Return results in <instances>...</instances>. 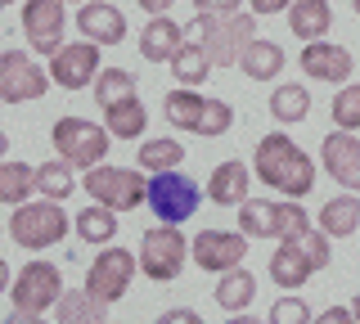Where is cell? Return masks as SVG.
<instances>
[{"label": "cell", "instance_id": "6da1fadb", "mask_svg": "<svg viewBox=\"0 0 360 324\" xmlns=\"http://www.w3.org/2000/svg\"><path fill=\"white\" fill-rule=\"evenodd\" d=\"M252 167H257V181L270 185L275 194H284V198H307L315 189L311 153L302 149V144H292L284 131L262 136V144H257V153H252Z\"/></svg>", "mask_w": 360, "mask_h": 324}, {"label": "cell", "instance_id": "7a4b0ae2", "mask_svg": "<svg viewBox=\"0 0 360 324\" xmlns=\"http://www.w3.org/2000/svg\"><path fill=\"white\" fill-rule=\"evenodd\" d=\"M185 41H198L217 68H239L243 50L257 41L252 14H198L185 23Z\"/></svg>", "mask_w": 360, "mask_h": 324}, {"label": "cell", "instance_id": "3957f363", "mask_svg": "<svg viewBox=\"0 0 360 324\" xmlns=\"http://www.w3.org/2000/svg\"><path fill=\"white\" fill-rule=\"evenodd\" d=\"M59 297H63L59 266L27 261L14 275V284H9V302H14V316H9V324H22V320L41 316V311H54V302H59Z\"/></svg>", "mask_w": 360, "mask_h": 324}, {"label": "cell", "instance_id": "277c9868", "mask_svg": "<svg viewBox=\"0 0 360 324\" xmlns=\"http://www.w3.org/2000/svg\"><path fill=\"white\" fill-rule=\"evenodd\" d=\"M68 234V212L59 207V198H41V203H18L9 216V239L27 252L54 248Z\"/></svg>", "mask_w": 360, "mask_h": 324}, {"label": "cell", "instance_id": "5b68a950", "mask_svg": "<svg viewBox=\"0 0 360 324\" xmlns=\"http://www.w3.org/2000/svg\"><path fill=\"white\" fill-rule=\"evenodd\" d=\"M239 230L252 239H297L302 230H311V216L297 198H288V203L248 198V203H239Z\"/></svg>", "mask_w": 360, "mask_h": 324}, {"label": "cell", "instance_id": "8992f818", "mask_svg": "<svg viewBox=\"0 0 360 324\" xmlns=\"http://www.w3.org/2000/svg\"><path fill=\"white\" fill-rule=\"evenodd\" d=\"M82 189L95 203H104L112 212H131L140 203H149V185H144V167L135 171V167H108V162H95L86 171Z\"/></svg>", "mask_w": 360, "mask_h": 324}, {"label": "cell", "instance_id": "52a82bcc", "mask_svg": "<svg viewBox=\"0 0 360 324\" xmlns=\"http://www.w3.org/2000/svg\"><path fill=\"white\" fill-rule=\"evenodd\" d=\"M135 266H140V257H135V252L117 248V243H104V252H99L95 261H90V271H86L90 297L104 302V306L122 302V297H127V288H131V279H135Z\"/></svg>", "mask_w": 360, "mask_h": 324}, {"label": "cell", "instance_id": "ba28073f", "mask_svg": "<svg viewBox=\"0 0 360 324\" xmlns=\"http://www.w3.org/2000/svg\"><path fill=\"white\" fill-rule=\"evenodd\" d=\"M108 140H112V131L95 127L86 117H59L54 122V149H59V158H68L72 167H86V171L95 162H104Z\"/></svg>", "mask_w": 360, "mask_h": 324}, {"label": "cell", "instance_id": "9c48e42d", "mask_svg": "<svg viewBox=\"0 0 360 324\" xmlns=\"http://www.w3.org/2000/svg\"><path fill=\"white\" fill-rule=\"evenodd\" d=\"M198 185L189 181L185 171H153L149 181V212L158 221H167V226H180V221H189L198 212Z\"/></svg>", "mask_w": 360, "mask_h": 324}, {"label": "cell", "instance_id": "30bf717a", "mask_svg": "<svg viewBox=\"0 0 360 324\" xmlns=\"http://www.w3.org/2000/svg\"><path fill=\"white\" fill-rule=\"evenodd\" d=\"M194 248H185V234L176 226H158V230H144L140 239V271L153 279V284H167V279L180 275V266H185V257Z\"/></svg>", "mask_w": 360, "mask_h": 324}, {"label": "cell", "instance_id": "8fae6325", "mask_svg": "<svg viewBox=\"0 0 360 324\" xmlns=\"http://www.w3.org/2000/svg\"><path fill=\"white\" fill-rule=\"evenodd\" d=\"M54 77L37 68V59L22 50H5L0 54V99L5 104H27V99H41L50 91Z\"/></svg>", "mask_w": 360, "mask_h": 324}, {"label": "cell", "instance_id": "7c38bea8", "mask_svg": "<svg viewBox=\"0 0 360 324\" xmlns=\"http://www.w3.org/2000/svg\"><path fill=\"white\" fill-rule=\"evenodd\" d=\"M104 72L99 68V41H72V46H59L50 54V77L54 86H63V91H86V86H95V77Z\"/></svg>", "mask_w": 360, "mask_h": 324}, {"label": "cell", "instance_id": "4fadbf2b", "mask_svg": "<svg viewBox=\"0 0 360 324\" xmlns=\"http://www.w3.org/2000/svg\"><path fill=\"white\" fill-rule=\"evenodd\" d=\"M63 5L68 0H27L22 5V37L37 46V54H54L63 46V32H68Z\"/></svg>", "mask_w": 360, "mask_h": 324}, {"label": "cell", "instance_id": "5bb4252c", "mask_svg": "<svg viewBox=\"0 0 360 324\" xmlns=\"http://www.w3.org/2000/svg\"><path fill=\"white\" fill-rule=\"evenodd\" d=\"M248 257V234L243 230H202L194 239V261L198 271H234Z\"/></svg>", "mask_w": 360, "mask_h": 324}, {"label": "cell", "instance_id": "9a60e30c", "mask_svg": "<svg viewBox=\"0 0 360 324\" xmlns=\"http://www.w3.org/2000/svg\"><path fill=\"white\" fill-rule=\"evenodd\" d=\"M320 162L342 189H360V136L356 131H329L320 144Z\"/></svg>", "mask_w": 360, "mask_h": 324}, {"label": "cell", "instance_id": "2e32d148", "mask_svg": "<svg viewBox=\"0 0 360 324\" xmlns=\"http://www.w3.org/2000/svg\"><path fill=\"white\" fill-rule=\"evenodd\" d=\"M352 50L347 46H333V41H307V50H302V72L315 77V82H333V86H347L352 82Z\"/></svg>", "mask_w": 360, "mask_h": 324}, {"label": "cell", "instance_id": "e0dca14e", "mask_svg": "<svg viewBox=\"0 0 360 324\" xmlns=\"http://www.w3.org/2000/svg\"><path fill=\"white\" fill-rule=\"evenodd\" d=\"M77 32L90 41H99V46H122L127 41V18H122L117 5H108V0H86L82 14H77Z\"/></svg>", "mask_w": 360, "mask_h": 324}, {"label": "cell", "instance_id": "ac0fdd59", "mask_svg": "<svg viewBox=\"0 0 360 324\" xmlns=\"http://www.w3.org/2000/svg\"><path fill=\"white\" fill-rule=\"evenodd\" d=\"M320 271V266L311 261V252L302 248V239H279L275 257H270V279H275L284 293H292V288H302L307 279Z\"/></svg>", "mask_w": 360, "mask_h": 324}, {"label": "cell", "instance_id": "d6986e66", "mask_svg": "<svg viewBox=\"0 0 360 324\" xmlns=\"http://www.w3.org/2000/svg\"><path fill=\"white\" fill-rule=\"evenodd\" d=\"M180 46H185V27H180L176 18H167V14H153L149 23H144V32H140V54L149 63H172Z\"/></svg>", "mask_w": 360, "mask_h": 324}, {"label": "cell", "instance_id": "ffe728a7", "mask_svg": "<svg viewBox=\"0 0 360 324\" xmlns=\"http://www.w3.org/2000/svg\"><path fill=\"white\" fill-rule=\"evenodd\" d=\"M329 27H333L329 0H292L288 5V32L297 41H320L329 37Z\"/></svg>", "mask_w": 360, "mask_h": 324}, {"label": "cell", "instance_id": "44dd1931", "mask_svg": "<svg viewBox=\"0 0 360 324\" xmlns=\"http://www.w3.org/2000/svg\"><path fill=\"white\" fill-rule=\"evenodd\" d=\"M207 194H212V203H217V207L248 203V162H239V158L221 162L217 171H212V181H207Z\"/></svg>", "mask_w": 360, "mask_h": 324}, {"label": "cell", "instance_id": "7402d4cb", "mask_svg": "<svg viewBox=\"0 0 360 324\" xmlns=\"http://www.w3.org/2000/svg\"><path fill=\"white\" fill-rule=\"evenodd\" d=\"M239 72L248 77V82H275V77L284 72V50H279L275 41H262V37H257L252 46L243 50Z\"/></svg>", "mask_w": 360, "mask_h": 324}, {"label": "cell", "instance_id": "603a6c76", "mask_svg": "<svg viewBox=\"0 0 360 324\" xmlns=\"http://www.w3.org/2000/svg\"><path fill=\"white\" fill-rule=\"evenodd\" d=\"M311 113V91L297 82H284L270 91V117L279 122V127H297V122H307Z\"/></svg>", "mask_w": 360, "mask_h": 324}, {"label": "cell", "instance_id": "cb8c5ba5", "mask_svg": "<svg viewBox=\"0 0 360 324\" xmlns=\"http://www.w3.org/2000/svg\"><path fill=\"white\" fill-rule=\"evenodd\" d=\"M252 297H257V279H252V271H221V279H217V306L221 311H230V316H239L243 306H252Z\"/></svg>", "mask_w": 360, "mask_h": 324}, {"label": "cell", "instance_id": "d4e9b609", "mask_svg": "<svg viewBox=\"0 0 360 324\" xmlns=\"http://www.w3.org/2000/svg\"><path fill=\"white\" fill-rule=\"evenodd\" d=\"M104 127L112 131V140H140L144 127H149V108H144L140 95H135V99H127V104L104 108Z\"/></svg>", "mask_w": 360, "mask_h": 324}, {"label": "cell", "instance_id": "484cf974", "mask_svg": "<svg viewBox=\"0 0 360 324\" xmlns=\"http://www.w3.org/2000/svg\"><path fill=\"white\" fill-rule=\"evenodd\" d=\"M320 226L329 230L333 239H347V234L360 230V198H356V189H352V194L329 198V203L320 207Z\"/></svg>", "mask_w": 360, "mask_h": 324}, {"label": "cell", "instance_id": "4316f807", "mask_svg": "<svg viewBox=\"0 0 360 324\" xmlns=\"http://www.w3.org/2000/svg\"><path fill=\"white\" fill-rule=\"evenodd\" d=\"M167 68H172V77L180 86H202L207 82V72L217 68V63H212V54L198 46V41H185V46L176 50V59L167 63Z\"/></svg>", "mask_w": 360, "mask_h": 324}, {"label": "cell", "instance_id": "83f0119b", "mask_svg": "<svg viewBox=\"0 0 360 324\" xmlns=\"http://www.w3.org/2000/svg\"><path fill=\"white\" fill-rule=\"evenodd\" d=\"M202 108H207V99H202L194 86H180V82H176V91L167 95V122H172V127H180V131H194V136H198Z\"/></svg>", "mask_w": 360, "mask_h": 324}, {"label": "cell", "instance_id": "f1b7e54d", "mask_svg": "<svg viewBox=\"0 0 360 324\" xmlns=\"http://www.w3.org/2000/svg\"><path fill=\"white\" fill-rule=\"evenodd\" d=\"M37 194V167L27 162H0V203L18 207Z\"/></svg>", "mask_w": 360, "mask_h": 324}, {"label": "cell", "instance_id": "f546056e", "mask_svg": "<svg viewBox=\"0 0 360 324\" xmlns=\"http://www.w3.org/2000/svg\"><path fill=\"white\" fill-rule=\"evenodd\" d=\"M72 226H77V234H82L86 243H99V248H104V243H112V234H117V212L104 207V203H95V207L77 212Z\"/></svg>", "mask_w": 360, "mask_h": 324}, {"label": "cell", "instance_id": "4dcf8cb0", "mask_svg": "<svg viewBox=\"0 0 360 324\" xmlns=\"http://www.w3.org/2000/svg\"><path fill=\"white\" fill-rule=\"evenodd\" d=\"M54 320H59V324H99V320H104V302L90 297V288H86V293L72 288V293H63L59 302H54Z\"/></svg>", "mask_w": 360, "mask_h": 324}, {"label": "cell", "instance_id": "1f68e13d", "mask_svg": "<svg viewBox=\"0 0 360 324\" xmlns=\"http://www.w3.org/2000/svg\"><path fill=\"white\" fill-rule=\"evenodd\" d=\"M95 99H99V108L127 104V99H135V77L127 68H104L95 77Z\"/></svg>", "mask_w": 360, "mask_h": 324}, {"label": "cell", "instance_id": "d6a6232c", "mask_svg": "<svg viewBox=\"0 0 360 324\" xmlns=\"http://www.w3.org/2000/svg\"><path fill=\"white\" fill-rule=\"evenodd\" d=\"M72 189H77V181H72V162L68 158L37 167V194L41 198H72Z\"/></svg>", "mask_w": 360, "mask_h": 324}, {"label": "cell", "instance_id": "836d02e7", "mask_svg": "<svg viewBox=\"0 0 360 324\" xmlns=\"http://www.w3.org/2000/svg\"><path fill=\"white\" fill-rule=\"evenodd\" d=\"M144 167V171H172V167H180L185 162V144L180 140H144L140 144V158H135Z\"/></svg>", "mask_w": 360, "mask_h": 324}, {"label": "cell", "instance_id": "e575fe53", "mask_svg": "<svg viewBox=\"0 0 360 324\" xmlns=\"http://www.w3.org/2000/svg\"><path fill=\"white\" fill-rule=\"evenodd\" d=\"M333 127L342 131H360V82H347L333 95Z\"/></svg>", "mask_w": 360, "mask_h": 324}, {"label": "cell", "instance_id": "d590c367", "mask_svg": "<svg viewBox=\"0 0 360 324\" xmlns=\"http://www.w3.org/2000/svg\"><path fill=\"white\" fill-rule=\"evenodd\" d=\"M230 127H234V108L225 104V99H207L202 122H198V136H225Z\"/></svg>", "mask_w": 360, "mask_h": 324}, {"label": "cell", "instance_id": "8d00e7d4", "mask_svg": "<svg viewBox=\"0 0 360 324\" xmlns=\"http://www.w3.org/2000/svg\"><path fill=\"white\" fill-rule=\"evenodd\" d=\"M311 320H315V316L307 311V302L292 297V293H284L275 306H270V324H311Z\"/></svg>", "mask_w": 360, "mask_h": 324}, {"label": "cell", "instance_id": "74e56055", "mask_svg": "<svg viewBox=\"0 0 360 324\" xmlns=\"http://www.w3.org/2000/svg\"><path fill=\"white\" fill-rule=\"evenodd\" d=\"M198 14H239L243 0H194Z\"/></svg>", "mask_w": 360, "mask_h": 324}, {"label": "cell", "instance_id": "f35d334b", "mask_svg": "<svg viewBox=\"0 0 360 324\" xmlns=\"http://www.w3.org/2000/svg\"><path fill=\"white\" fill-rule=\"evenodd\" d=\"M248 5H252V14H284V9L292 5V0H248Z\"/></svg>", "mask_w": 360, "mask_h": 324}, {"label": "cell", "instance_id": "ab89813d", "mask_svg": "<svg viewBox=\"0 0 360 324\" xmlns=\"http://www.w3.org/2000/svg\"><path fill=\"white\" fill-rule=\"evenodd\" d=\"M356 320V311H342V306H333V311H324L320 324H352Z\"/></svg>", "mask_w": 360, "mask_h": 324}, {"label": "cell", "instance_id": "60d3db41", "mask_svg": "<svg viewBox=\"0 0 360 324\" xmlns=\"http://www.w3.org/2000/svg\"><path fill=\"white\" fill-rule=\"evenodd\" d=\"M162 324H198V311H167Z\"/></svg>", "mask_w": 360, "mask_h": 324}, {"label": "cell", "instance_id": "b9f144b4", "mask_svg": "<svg viewBox=\"0 0 360 324\" xmlns=\"http://www.w3.org/2000/svg\"><path fill=\"white\" fill-rule=\"evenodd\" d=\"M135 5H140L144 14H167V9H172V0H135Z\"/></svg>", "mask_w": 360, "mask_h": 324}, {"label": "cell", "instance_id": "7bdbcfd3", "mask_svg": "<svg viewBox=\"0 0 360 324\" xmlns=\"http://www.w3.org/2000/svg\"><path fill=\"white\" fill-rule=\"evenodd\" d=\"M352 311H356V320H360V297H356V302H352Z\"/></svg>", "mask_w": 360, "mask_h": 324}, {"label": "cell", "instance_id": "ee69618b", "mask_svg": "<svg viewBox=\"0 0 360 324\" xmlns=\"http://www.w3.org/2000/svg\"><path fill=\"white\" fill-rule=\"evenodd\" d=\"M352 9H356V14H360V0H352Z\"/></svg>", "mask_w": 360, "mask_h": 324}, {"label": "cell", "instance_id": "f6af8a7d", "mask_svg": "<svg viewBox=\"0 0 360 324\" xmlns=\"http://www.w3.org/2000/svg\"><path fill=\"white\" fill-rule=\"evenodd\" d=\"M0 5H14V0H0Z\"/></svg>", "mask_w": 360, "mask_h": 324}, {"label": "cell", "instance_id": "bcb514c9", "mask_svg": "<svg viewBox=\"0 0 360 324\" xmlns=\"http://www.w3.org/2000/svg\"><path fill=\"white\" fill-rule=\"evenodd\" d=\"M72 5H86V0H72Z\"/></svg>", "mask_w": 360, "mask_h": 324}]
</instances>
